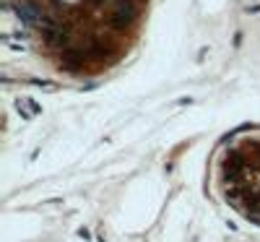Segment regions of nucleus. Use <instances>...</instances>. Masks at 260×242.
Instances as JSON below:
<instances>
[{
    "label": "nucleus",
    "instance_id": "nucleus-1",
    "mask_svg": "<svg viewBox=\"0 0 260 242\" xmlns=\"http://www.w3.org/2000/svg\"><path fill=\"white\" fill-rule=\"evenodd\" d=\"M224 190L247 216H260V141H245L224 159Z\"/></svg>",
    "mask_w": 260,
    "mask_h": 242
}]
</instances>
